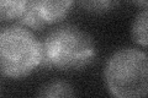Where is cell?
I'll return each instance as SVG.
<instances>
[{"mask_svg": "<svg viewBox=\"0 0 148 98\" xmlns=\"http://www.w3.org/2000/svg\"><path fill=\"white\" fill-rule=\"evenodd\" d=\"M42 63V43L30 28L9 25L0 32V70L1 75L18 80L29 76Z\"/></svg>", "mask_w": 148, "mask_h": 98, "instance_id": "cell-3", "label": "cell"}, {"mask_svg": "<svg viewBox=\"0 0 148 98\" xmlns=\"http://www.w3.org/2000/svg\"><path fill=\"white\" fill-rule=\"evenodd\" d=\"M132 4H135L136 6H140V7H148V0H130Z\"/></svg>", "mask_w": 148, "mask_h": 98, "instance_id": "cell-9", "label": "cell"}, {"mask_svg": "<svg viewBox=\"0 0 148 98\" xmlns=\"http://www.w3.org/2000/svg\"><path fill=\"white\" fill-rule=\"evenodd\" d=\"M37 96L42 98H58V97H74L75 92L71 83L61 80L47 82L37 92Z\"/></svg>", "mask_w": 148, "mask_h": 98, "instance_id": "cell-6", "label": "cell"}, {"mask_svg": "<svg viewBox=\"0 0 148 98\" xmlns=\"http://www.w3.org/2000/svg\"><path fill=\"white\" fill-rule=\"evenodd\" d=\"M132 39L138 45L148 48V7L137 14L131 26Z\"/></svg>", "mask_w": 148, "mask_h": 98, "instance_id": "cell-5", "label": "cell"}, {"mask_svg": "<svg viewBox=\"0 0 148 98\" xmlns=\"http://www.w3.org/2000/svg\"><path fill=\"white\" fill-rule=\"evenodd\" d=\"M80 7L91 15H105L115 10L121 0H78Z\"/></svg>", "mask_w": 148, "mask_h": 98, "instance_id": "cell-8", "label": "cell"}, {"mask_svg": "<svg viewBox=\"0 0 148 98\" xmlns=\"http://www.w3.org/2000/svg\"><path fill=\"white\" fill-rule=\"evenodd\" d=\"M73 4L74 0H29L17 22L30 30H43L48 25L64 20Z\"/></svg>", "mask_w": 148, "mask_h": 98, "instance_id": "cell-4", "label": "cell"}, {"mask_svg": "<svg viewBox=\"0 0 148 98\" xmlns=\"http://www.w3.org/2000/svg\"><path fill=\"white\" fill-rule=\"evenodd\" d=\"M108 91L119 98L148 96V55L137 48L116 50L104 68Z\"/></svg>", "mask_w": 148, "mask_h": 98, "instance_id": "cell-2", "label": "cell"}, {"mask_svg": "<svg viewBox=\"0 0 148 98\" xmlns=\"http://www.w3.org/2000/svg\"><path fill=\"white\" fill-rule=\"evenodd\" d=\"M41 66L58 71H79L94 62L96 55L92 37L74 25H63L45 37Z\"/></svg>", "mask_w": 148, "mask_h": 98, "instance_id": "cell-1", "label": "cell"}, {"mask_svg": "<svg viewBox=\"0 0 148 98\" xmlns=\"http://www.w3.org/2000/svg\"><path fill=\"white\" fill-rule=\"evenodd\" d=\"M29 0H0V18L3 22L18 20Z\"/></svg>", "mask_w": 148, "mask_h": 98, "instance_id": "cell-7", "label": "cell"}]
</instances>
